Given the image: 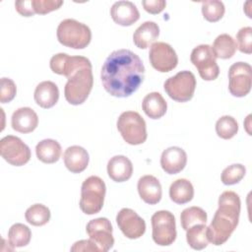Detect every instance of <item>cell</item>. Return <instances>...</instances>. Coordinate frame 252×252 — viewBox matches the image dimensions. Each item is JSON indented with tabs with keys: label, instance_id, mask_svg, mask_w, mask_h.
<instances>
[{
	"label": "cell",
	"instance_id": "cell-1",
	"mask_svg": "<svg viewBox=\"0 0 252 252\" xmlns=\"http://www.w3.org/2000/svg\"><path fill=\"white\" fill-rule=\"evenodd\" d=\"M145 66L141 58L129 49H118L105 59L100 73L104 90L116 97H127L141 86Z\"/></svg>",
	"mask_w": 252,
	"mask_h": 252
},
{
	"label": "cell",
	"instance_id": "cell-2",
	"mask_svg": "<svg viewBox=\"0 0 252 252\" xmlns=\"http://www.w3.org/2000/svg\"><path fill=\"white\" fill-rule=\"evenodd\" d=\"M240 198L233 191H224L219 198V209L207 227L209 242L220 246L226 242L235 230L240 215Z\"/></svg>",
	"mask_w": 252,
	"mask_h": 252
},
{
	"label": "cell",
	"instance_id": "cell-3",
	"mask_svg": "<svg viewBox=\"0 0 252 252\" xmlns=\"http://www.w3.org/2000/svg\"><path fill=\"white\" fill-rule=\"evenodd\" d=\"M64 88L66 100L73 105H79L86 101L94 85L92 63H87L75 69L67 77Z\"/></svg>",
	"mask_w": 252,
	"mask_h": 252
},
{
	"label": "cell",
	"instance_id": "cell-4",
	"mask_svg": "<svg viewBox=\"0 0 252 252\" xmlns=\"http://www.w3.org/2000/svg\"><path fill=\"white\" fill-rule=\"evenodd\" d=\"M58 41L67 47L83 49L87 47L92 39L90 28L74 19H65L58 25L56 32Z\"/></svg>",
	"mask_w": 252,
	"mask_h": 252
},
{
	"label": "cell",
	"instance_id": "cell-5",
	"mask_svg": "<svg viewBox=\"0 0 252 252\" xmlns=\"http://www.w3.org/2000/svg\"><path fill=\"white\" fill-rule=\"evenodd\" d=\"M106 187L104 181L92 175L82 184L80 209L86 215H94L100 212L103 207Z\"/></svg>",
	"mask_w": 252,
	"mask_h": 252
},
{
	"label": "cell",
	"instance_id": "cell-6",
	"mask_svg": "<svg viewBox=\"0 0 252 252\" xmlns=\"http://www.w3.org/2000/svg\"><path fill=\"white\" fill-rule=\"evenodd\" d=\"M117 129L123 140L129 145H141L146 142L147 126L144 118L136 111H125L117 119Z\"/></svg>",
	"mask_w": 252,
	"mask_h": 252
},
{
	"label": "cell",
	"instance_id": "cell-7",
	"mask_svg": "<svg viewBox=\"0 0 252 252\" xmlns=\"http://www.w3.org/2000/svg\"><path fill=\"white\" fill-rule=\"evenodd\" d=\"M163 89L171 99L178 102L189 101L196 89L195 75L190 71H180L164 82Z\"/></svg>",
	"mask_w": 252,
	"mask_h": 252
},
{
	"label": "cell",
	"instance_id": "cell-8",
	"mask_svg": "<svg viewBox=\"0 0 252 252\" xmlns=\"http://www.w3.org/2000/svg\"><path fill=\"white\" fill-rule=\"evenodd\" d=\"M153 240L159 246H168L176 238L175 218L169 211L161 210L152 216Z\"/></svg>",
	"mask_w": 252,
	"mask_h": 252
},
{
	"label": "cell",
	"instance_id": "cell-9",
	"mask_svg": "<svg viewBox=\"0 0 252 252\" xmlns=\"http://www.w3.org/2000/svg\"><path fill=\"white\" fill-rule=\"evenodd\" d=\"M190 60L198 69L199 75L203 80L214 81L219 77L220 68L209 44L196 46L191 52Z\"/></svg>",
	"mask_w": 252,
	"mask_h": 252
},
{
	"label": "cell",
	"instance_id": "cell-10",
	"mask_svg": "<svg viewBox=\"0 0 252 252\" xmlns=\"http://www.w3.org/2000/svg\"><path fill=\"white\" fill-rule=\"evenodd\" d=\"M252 68L246 62L233 63L228 70V90L236 97H243L251 91Z\"/></svg>",
	"mask_w": 252,
	"mask_h": 252
},
{
	"label": "cell",
	"instance_id": "cell-11",
	"mask_svg": "<svg viewBox=\"0 0 252 252\" xmlns=\"http://www.w3.org/2000/svg\"><path fill=\"white\" fill-rule=\"evenodd\" d=\"M1 157L10 164L22 166L31 158L30 148L18 137L5 136L0 141Z\"/></svg>",
	"mask_w": 252,
	"mask_h": 252
},
{
	"label": "cell",
	"instance_id": "cell-12",
	"mask_svg": "<svg viewBox=\"0 0 252 252\" xmlns=\"http://www.w3.org/2000/svg\"><path fill=\"white\" fill-rule=\"evenodd\" d=\"M149 59L153 68L161 73L173 70L178 63V57L173 47L162 41H158L151 45Z\"/></svg>",
	"mask_w": 252,
	"mask_h": 252
},
{
	"label": "cell",
	"instance_id": "cell-13",
	"mask_svg": "<svg viewBox=\"0 0 252 252\" xmlns=\"http://www.w3.org/2000/svg\"><path fill=\"white\" fill-rule=\"evenodd\" d=\"M90 239L98 247L100 252H106L113 247L114 238L112 225L106 218H97L88 222L86 226Z\"/></svg>",
	"mask_w": 252,
	"mask_h": 252
},
{
	"label": "cell",
	"instance_id": "cell-14",
	"mask_svg": "<svg viewBox=\"0 0 252 252\" xmlns=\"http://www.w3.org/2000/svg\"><path fill=\"white\" fill-rule=\"evenodd\" d=\"M116 222L122 233L129 239L140 238L146 231L145 220L129 208H123L118 212Z\"/></svg>",
	"mask_w": 252,
	"mask_h": 252
},
{
	"label": "cell",
	"instance_id": "cell-15",
	"mask_svg": "<svg viewBox=\"0 0 252 252\" xmlns=\"http://www.w3.org/2000/svg\"><path fill=\"white\" fill-rule=\"evenodd\" d=\"M187 163V155L179 147H169L160 157V165L167 174H176L184 169Z\"/></svg>",
	"mask_w": 252,
	"mask_h": 252
},
{
	"label": "cell",
	"instance_id": "cell-16",
	"mask_svg": "<svg viewBox=\"0 0 252 252\" xmlns=\"http://www.w3.org/2000/svg\"><path fill=\"white\" fill-rule=\"evenodd\" d=\"M90 62L84 56H69L66 53H57L51 57L49 66L53 73L67 77L78 67Z\"/></svg>",
	"mask_w": 252,
	"mask_h": 252
},
{
	"label": "cell",
	"instance_id": "cell-17",
	"mask_svg": "<svg viewBox=\"0 0 252 252\" xmlns=\"http://www.w3.org/2000/svg\"><path fill=\"white\" fill-rule=\"evenodd\" d=\"M110 16L117 25L129 27L139 20L140 13L134 3L117 1L110 8Z\"/></svg>",
	"mask_w": 252,
	"mask_h": 252
},
{
	"label": "cell",
	"instance_id": "cell-18",
	"mask_svg": "<svg viewBox=\"0 0 252 252\" xmlns=\"http://www.w3.org/2000/svg\"><path fill=\"white\" fill-rule=\"evenodd\" d=\"M137 189L141 199L149 205H156L161 199V185L158 179L153 175L142 176L138 180Z\"/></svg>",
	"mask_w": 252,
	"mask_h": 252
},
{
	"label": "cell",
	"instance_id": "cell-19",
	"mask_svg": "<svg viewBox=\"0 0 252 252\" xmlns=\"http://www.w3.org/2000/svg\"><path fill=\"white\" fill-rule=\"evenodd\" d=\"M11 125L19 133H31L38 125L37 114L31 107L18 108L12 114Z\"/></svg>",
	"mask_w": 252,
	"mask_h": 252
},
{
	"label": "cell",
	"instance_id": "cell-20",
	"mask_svg": "<svg viewBox=\"0 0 252 252\" xmlns=\"http://www.w3.org/2000/svg\"><path fill=\"white\" fill-rule=\"evenodd\" d=\"M65 166L72 173H80L84 171L89 164V154L81 146L68 147L63 155Z\"/></svg>",
	"mask_w": 252,
	"mask_h": 252
},
{
	"label": "cell",
	"instance_id": "cell-21",
	"mask_svg": "<svg viewBox=\"0 0 252 252\" xmlns=\"http://www.w3.org/2000/svg\"><path fill=\"white\" fill-rule=\"evenodd\" d=\"M132 173L133 164L125 156H114L107 162V174L115 182L127 181Z\"/></svg>",
	"mask_w": 252,
	"mask_h": 252
},
{
	"label": "cell",
	"instance_id": "cell-22",
	"mask_svg": "<svg viewBox=\"0 0 252 252\" xmlns=\"http://www.w3.org/2000/svg\"><path fill=\"white\" fill-rule=\"evenodd\" d=\"M33 97L36 104L40 107L51 108L59 99L58 87L51 81H43L36 86Z\"/></svg>",
	"mask_w": 252,
	"mask_h": 252
},
{
	"label": "cell",
	"instance_id": "cell-23",
	"mask_svg": "<svg viewBox=\"0 0 252 252\" xmlns=\"http://www.w3.org/2000/svg\"><path fill=\"white\" fill-rule=\"evenodd\" d=\"M159 35V28L158 24L152 21L143 23L134 32L133 41L135 45L141 49H146L158 39Z\"/></svg>",
	"mask_w": 252,
	"mask_h": 252
},
{
	"label": "cell",
	"instance_id": "cell-24",
	"mask_svg": "<svg viewBox=\"0 0 252 252\" xmlns=\"http://www.w3.org/2000/svg\"><path fill=\"white\" fill-rule=\"evenodd\" d=\"M142 108L148 117L152 119H158L165 114L167 103L159 93L153 92L144 97Z\"/></svg>",
	"mask_w": 252,
	"mask_h": 252
},
{
	"label": "cell",
	"instance_id": "cell-25",
	"mask_svg": "<svg viewBox=\"0 0 252 252\" xmlns=\"http://www.w3.org/2000/svg\"><path fill=\"white\" fill-rule=\"evenodd\" d=\"M169 197L171 201L178 205L190 202L194 197V188L192 183L185 178L176 179L169 187Z\"/></svg>",
	"mask_w": 252,
	"mask_h": 252
},
{
	"label": "cell",
	"instance_id": "cell-26",
	"mask_svg": "<svg viewBox=\"0 0 252 252\" xmlns=\"http://www.w3.org/2000/svg\"><path fill=\"white\" fill-rule=\"evenodd\" d=\"M61 152L60 144L52 139H44L35 147L37 158L44 163H54L58 161Z\"/></svg>",
	"mask_w": 252,
	"mask_h": 252
},
{
	"label": "cell",
	"instance_id": "cell-27",
	"mask_svg": "<svg viewBox=\"0 0 252 252\" xmlns=\"http://www.w3.org/2000/svg\"><path fill=\"white\" fill-rule=\"evenodd\" d=\"M211 47L216 58L228 59L234 55L237 45L232 36L227 33H221L217 36Z\"/></svg>",
	"mask_w": 252,
	"mask_h": 252
},
{
	"label": "cell",
	"instance_id": "cell-28",
	"mask_svg": "<svg viewBox=\"0 0 252 252\" xmlns=\"http://www.w3.org/2000/svg\"><path fill=\"white\" fill-rule=\"evenodd\" d=\"M186 240L188 245L194 250H202L209 244L207 237L206 223H198L186 230Z\"/></svg>",
	"mask_w": 252,
	"mask_h": 252
},
{
	"label": "cell",
	"instance_id": "cell-29",
	"mask_svg": "<svg viewBox=\"0 0 252 252\" xmlns=\"http://www.w3.org/2000/svg\"><path fill=\"white\" fill-rule=\"evenodd\" d=\"M206 221L207 213L200 207L193 206L186 208L180 215V222L184 230H187L189 227L198 223H206Z\"/></svg>",
	"mask_w": 252,
	"mask_h": 252
},
{
	"label": "cell",
	"instance_id": "cell-30",
	"mask_svg": "<svg viewBox=\"0 0 252 252\" xmlns=\"http://www.w3.org/2000/svg\"><path fill=\"white\" fill-rule=\"evenodd\" d=\"M32 238L31 229L23 223L13 224L8 231L9 243L13 247H24L27 246Z\"/></svg>",
	"mask_w": 252,
	"mask_h": 252
},
{
	"label": "cell",
	"instance_id": "cell-31",
	"mask_svg": "<svg viewBox=\"0 0 252 252\" xmlns=\"http://www.w3.org/2000/svg\"><path fill=\"white\" fill-rule=\"evenodd\" d=\"M25 218L29 223L35 226H41L49 221L50 211L42 204H34L27 209Z\"/></svg>",
	"mask_w": 252,
	"mask_h": 252
},
{
	"label": "cell",
	"instance_id": "cell-32",
	"mask_svg": "<svg viewBox=\"0 0 252 252\" xmlns=\"http://www.w3.org/2000/svg\"><path fill=\"white\" fill-rule=\"evenodd\" d=\"M216 132L221 139L228 140L233 138L238 132V123L232 116L224 115L218 119L216 123Z\"/></svg>",
	"mask_w": 252,
	"mask_h": 252
},
{
	"label": "cell",
	"instance_id": "cell-33",
	"mask_svg": "<svg viewBox=\"0 0 252 252\" xmlns=\"http://www.w3.org/2000/svg\"><path fill=\"white\" fill-rule=\"evenodd\" d=\"M225 12L224 5L219 0H207L202 2L203 17L211 23L220 21Z\"/></svg>",
	"mask_w": 252,
	"mask_h": 252
},
{
	"label": "cell",
	"instance_id": "cell-34",
	"mask_svg": "<svg viewBox=\"0 0 252 252\" xmlns=\"http://www.w3.org/2000/svg\"><path fill=\"white\" fill-rule=\"evenodd\" d=\"M246 168L241 163H233L225 167L221 172V181L224 185L238 183L245 175Z\"/></svg>",
	"mask_w": 252,
	"mask_h": 252
},
{
	"label": "cell",
	"instance_id": "cell-35",
	"mask_svg": "<svg viewBox=\"0 0 252 252\" xmlns=\"http://www.w3.org/2000/svg\"><path fill=\"white\" fill-rule=\"evenodd\" d=\"M237 47L240 52L245 54L252 53V28L244 27L241 28L236 34Z\"/></svg>",
	"mask_w": 252,
	"mask_h": 252
},
{
	"label": "cell",
	"instance_id": "cell-36",
	"mask_svg": "<svg viewBox=\"0 0 252 252\" xmlns=\"http://www.w3.org/2000/svg\"><path fill=\"white\" fill-rule=\"evenodd\" d=\"M17 94V87L13 80L10 78H1L0 81V101L7 103L14 99Z\"/></svg>",
	"mask_w": 252,
	"mask_h": 252
},
{
	"label": "cell",
	"instance_id": "cell-37",
	"mask_svg": "<svg viewBox=\"0 0 252 252\" xmlns=\"http://www.w3.org/2000/svg\"><path fill=\"white\" fill-rule=\"evenodd\" d=\"M63 5L61 0H32V7L35 14L45 15L58 10Z\"/></svg>",
	"mask_w": 252,
	"mask_h": 252
},
{
	"label": "cell",
	"instance_id": "cell-38",
	"mask_svg": "<svg viewBox=\"0 0 252 252\" xmlns=\"http://www.w3.org/2000/svg\"><path fill=\"white\" fill-rule=\"evenodd\" d=\"M142 5L150 14L156 15L159 14L166 6V2L164 0H144L142 1Z\"/></svg>",
	"mask_w": 252,
	"mask_h": 252
},
{
	"label": "cell",
	"instance_id": "cell-39",
	"mask_svg": "<svg viewBox=\"0 0 252 252\" xmlns=\"http://www.w3.org/2000/svg\"><path fill=\"white\" fill-rule=\"evenodd\" d=\"M15 7H16L17 12L24 17H32L35 14L33 7H32V0L16 1Z\"/></svg>",
	"mask_w": 252,
	"mask_h": 252
},
{
	"label": "cell",
	"instance_id": "cell-40",
	"mask_svg": "<svg viewBox=\"0 0 252 252\" xmlns=\"http://www.w3.org/2000/svg\"><path fill=\"white\" fill-rule=\"evenodd\" d=\"M71 251L75 252V251H94V252H100L98 247L91 240H80L77 241L73 244V246L71 247Z\"/></svg>",
	"mask_w": 252,
	"mask_h": 252
}]
</instances>
